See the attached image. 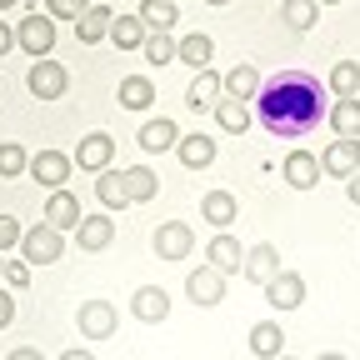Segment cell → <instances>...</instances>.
<instances>
[{
	"instance_id": "obj_1",
	"label": "cell",
	"mask_w": 360,
	"mask_h": 360,
	"mask_svg": "<svg viewBox=\"0 0 360 360\" xmlns=\"http://www.w3.org/2000/svg\"><path fill=\"white\" fill-rule=\"evenodd\" d=\"M326 110V85L315 80L310 70H281L260 80V96H255V120L276 135V141H300L321 125Z\"/></svg>"
},
{
	"instance_id": "obj_2",
	"label": "cell",
	"mask_w": 360,
	"mask_h": 360,
	"mask_svg": "<svg viewBox=\"0 0 360 360\" xmlns=\"http://www.w3.org/2000/svg\"><path fill=\"white\" fill-rule=\"evenodd\" d=\"M65 255V231H56V225H30V231L20 236V260L25 265H56Z\"/></svg>"
},
{
	"instance_id": "obj_3",
	"label": "cell",
	"mask_w": 360,
	"mask_h": 360,
	"mask_svg": "<svg viewBox=\"0 0 360 360\" xmlns=\"http://www.w3.org/2000/svg\"><path fill=\"white\" fill-rule=\"evenodd\" d=\"M15 45L30 56V60H45L56 51V20L45 15V11H30L20 25H15Z\"/></svg>"
},
{
	"instance_id": "obj_4",
	"label": "cell",
	"mask_w": 360,
	"mask_h": 360,
	"mask_svg": "<svg viewBox=\"0 0 360 360\" xmlns=\"http://www.w3.org/2000/svg\"><path fill=\"white\" fill-rule=\"evenodd\" d=\"M25 85H30V96L35 101H60L65 90H70V70L60 65V60H30V75H25Z\"/></svg>"
},
{
	"instance_id": "obj_5",
	"label": "cell",
	"mask_w": 360,
	"mask_h": 360,
	"mask_svg": "<svg viewBox=\"0 0 360 360\" xmlns=\"http://www.w3.org/2000/svg\"><path fill=\"white\" fill-rule=\"evenodd\" d=\"M150 250H155L160 260H186V255L195 250V231H191L186 220H160L155 236H150Z\"/></svg>"
},
{
	"instance_id": "obj_6",
	"label": "cell",
	"mask_w": 360,
	"mask_h": 360,
	"mask_svg": "<svg viewBox=\"0 0 360 360\" xmlns=\"http://www.w3.org/2000/svg\"><path fill=\"white\" fill-rule=\"evenodd\" d=\"M75 326H80V335H85V340H110V335H115V326H120V315H115V305H110V300H80Z\"/></svg>"
},
{
	"instance_id": "obj_7",
	"label": "cell",
	"mask_w": 360,
	"mask_h": 360,
	"mask_svg": "<svg viewBox=\"0 0 360 360\" xmlns=\"http://www.w3.org/2000/svg\"><path fill=\"white\" fill-rule=\"evenodd\" d=\"M70 165H75V160H70L65 150H35L25 175H30V180H40L45 191H65V180H70Z\"/></svg>"
},
{
	"instance_id": "obj_8",
	"label": "cell",
	"mask_w": 360,
	"mask_h": 360,
	"mask_svg": "<svg viewBox=\"0 0 360 360\" xmlns=\"http://www.w3.org/2000/svg\"><path fill=\"white\" fill-rule=\"evenodd\" d=\"M260 290H265L270 310H300L305 305V276L300 270H281V276H270Z\"/></svg>"
},
{
	"instance_id": "obj_9",
	"label": "cell",
	"mask_w": 360,
	"mask_h": 360,
	"mask_svg": "<svg viewBox=\"0 0 360 360\" xmlns=\"http://www.w3.org/2000/svg\"><path fill=\"white\" fill-rule=\"evenodd\" d=\"M80 170H90V175H101V170H110V160H115V141L105 130H90L85 141L75 146V155H70Z\"/></svg>"
},
{
	"instance_id": "obj_10",
	"label": "cell",
	"mask_w": 360,
	"mask_h": 360,
	"mask_svg": "<svg viewBox=\"0 0 360 360\" xmlns=\"http://www.w3.org/2000/svg\"><path fill=\"white\" fill-rule=\"evenodd\" d=\"M186 295H191L200 310H210V305L225 300V276H220L215 265H195L191 276H186Z\"/></svg>"
},
{
	"instance_id": "obj_11",
	"label": "cell",
	"mask_w": 360,
	"mask_h": 360,
	"mask_svg": "<svg viewBox=\"0 0 360 360\" xmlns=\"http://www.w3.org/2000/svg\"><path fill=\"white\" fill-rule=\"evenodd\" d=\"M281 175H285V186L290 191H315L321 186V155H310V150H290L285 155V165H281Z\"/></svg>"
},
{
	"instance_id": "obj_12",
	"label": "cell",
	"mask_w": 360,
	"mask_h": 360,
	"mask_svg": "<svg viewBox=\"0 0 360 360\" xmlns=\"http://www.w3.org/2000/svg\"><path fill=\"white\" fill-rule=\"evenodd\" d=\"M205 265H215L220 276H236V270L245 265V245H240L231 231H215L210 245H205Z\"/></svg>"
},
{
	"instance_id": "obj_13",
	"label": "cell",
	"mask_w": 360,
	"mask_h": 360,
	"mask_svg": "<svg viewBox=\"0 0 360 360\" xmlns=\"http://www.w3.org/2000/svg\"><path fill=\"white\" fill-rule=\"evenodd\" d=\"M281 270H285V265H281V250L270 245V240H260V245H250V250H245V265H240V276H245L250 285H265L270 276H281Z\"/></svg>"
},
{
	"instance_id": "obj_14",
	"label": "cell",
	"mask_w": 360,
	"mask_h": 360,
	"mask_svg": "<svg viewBox=\"0 0 360 360\" xmlns=\"http://www.w3.org/2000/svg\"><path fill=\"white\" fill-rule=\"evenodd\" d=\"M110 240H115V220H110V210L80 215V225H75V245H80V250H105Z\"/></svg>"
},
{
	"instance_id": "obj_15",
	"label": "cell",
	"mask_w": 360,
	"mask_h": 360,
	"mask_svg": "<svg viewBox=\"0 0 360 360\" xmlns=\"http://www.w3.org/2000/svg\"><path fill=\"white\" fill-rule=\"evenodd\" d=\"M321 170L326 175H335V180H350L355 170H360V141H335L326 146V155H321Z\"/></svg>"
},
{
	"instance_id": "obj_16",
	"label": "cell",
	"mask_w": 360,
	"mask_h": 360,
	"mask_svg": "<svg viewBox=\"0 0 360 360\" xmlns=\"http://www.w3.org/2000/svg\"><path fill=\"white\" fill-rule=\"evenodd\" d=\"M130 315L135 321H146V326H160L165 315H170V295H165V285H141L130 295Z\"/></svg>"
},
{
	"instance_id": "obj_17",
	"label": "cell",
	"mask_w": 360,
	"mask_h": 360,
	"mask_svg": "<svg viewBox=\"0 0 360 360\" xmlns=\"http://www.w3.org/2000/svg\"><path fill=\"white\" fill-rule=\"evenodd\" d=\"M175 60L191 65V70H210V60H215V40H210L205 30L180 35V40H175Z\"/></svg>"
},
{
	"instance_id": "obj_18",
	"label": "cell",
	"mask_w": 360,
	"mask_h": 360,
	"mask_svg": "<svg viewBox=\"0 0 360 360\" xmlns=\"http://www.w3.org/2000/svg\"><path fill=\"white\" fill-rule=\"evenodd\" d=\"M175 160L186 165V170H205L210 160H215V141L205 130H191V135H180L175 141Z\"/></svg>"
},
{
	"instance_id": "obj_19",
	"label": "cell",
	"mask_w": 360,
	"mask_h": 360,
	"mask_svg": "<svg viewBox=\"0 0 360 360\" xmlns=\"http://www.w3.org/2000/svg\"><path fill=\"white\" fill-rule=\"evenodd\" d=\"M110 20H115L110 6H85L80 20H75V40H80V45H101V40H110Z\"/></svg>"
},
{
	"instance_id": "obj_20",
	"label": "cell",
	"mask_w": 360,
	"mask_h": 360,
	"mask_svg": "<svg viewBox=\"0 0 360 360\" xmlns=\"http://www.w3.org/2000/svg\"><path fill=\"white\" fill-rule=\"evenodd\" d=\"M225 96V75L220 70H195L191 90H186V105L191 110H215V101Z\"/></svg>"
},
{
	"instance_id": "obj_21",
	"label": "cell",
	"mask_w": 360,
	"mask_h": 360,
	"mask_svg": "<svg viewBox=\"0 0 360 360\" xmlns=\"http://www.w3.org/2000/svg\"><path fill=\"white\" fill-rule=\"evenodd\" d=\"M141 150H150V155H160V150H175V141H180V125L170 120V115H155V120H146L141 125Z\"/></svg>"
},
{
	"instance_id": "obj_22",
	"label": "cell",
	"mask_w": 360,
	"mask_h": 360,
	"mask_svg": "<svg viewBox=\"0 0 360 360\" xmlns=\"http://www.w3.org/2000/svg\"><path fill=\"white\" fill-rule=\"evenodd\" d=\"M200 215L215 225V231H231V225H236V215H240V200H236L231 191H205V200H200Z\"/></svg>"
},
{
	"instance_id": "obj_23",
	"label": "cell",
	"mask_w": 360,
	"mask_h": 360,
	"mask_svg": "<svg viewBox=\"0 0 360 360\" xmlns=\"http://www.w3.org/2000/svg\"><path fill=\"white\" fill-rule=\"evenodd\" d=\"M80 200L70 191H51V200H45V225H56V231H75L80 225Z\"/></svg>"
},
{
	"instance_id": "obj_24",
	"label": "cell",
	"mask_w": 360,
	"mask_h": 360,
	"mask_svg": "<svg viewBox=\"0 0 360 360\" xmlns=\"http://www.w3.org/2000/svg\"><path fill=\"white\" fill-rule=\"evenodd\" d=\"M96 200H101V210H125L130 205V195H125V170H101L96 175Z\"/></svg>"
},
{
	"instance_id": "obj_25",
	"label": "cell",
	"mask_w": 360,
	"mask_h": 360,
	"mask_svg": "<svg viewBox=\"0 0 360 360\" xmlns=\"http://www.w3.org/2000/svg\"><path fill=\"white\" fill-rule=\"evenodd\" d=\"M115 101H120L125 110H150V105H155V85H150V75H125L120 90H115Z\"/></svg>"
},
{
	"instance_id": "obj_26",
	"label": "cell",
	"mask_w": 360,
	"mask_h": 360,
	"mask_svg": "<svg viewBox=\"0 0 360 360\" xmlns=\"http://www.w3.org/2000/svg\"><path fill=\"white\" fill-rule=\"evenodd\" d=\"M250 350H255L260 360L285 355V330H281L276 321H255V326H250Z\"/></svg>"
},
{
	"instance_id": "obj_27",
	"label": "cell",
	"mask_w": 360,
	"mask_h": 360,
	"mask_svg": "<svg viewBox=\"0 0 360 360\" xmlns=\"http://www.w3.org/2000/svg\"><path fill=\"white\" fill-rule=\"evenodd\" d=\"M146 20L141 15H115L110 20V45H115V51H141V45H146Z\"/></svg>"
},
{
	"instance_id": "obj_28",
	"label": "cell",
	"mask_w": 360,
	"mask_h": 360,
	"mask_svg": "<svg viewBox=\"0 0 360 360\" xmlns=\"http://www.w3.org/2000/svg\"><path fill=\"white\" fill-rule=\"evenodd\" d=\"M225 96L231 101H255L260 96V70L250 60H240L236 70H225Z\"/></svg>"
},
{
	"instance_id": "obj_29",
	"label": "cell",
	"mask_w": 360,
	"mask_h": 360,
	"mask_svg": "<svg viewBox=\"0 0 360 360\" xmlns=\"http://www.w3.org/2000/svg\"><path fill=\"white\" fill-rule=\"evenodd\" d=\"M155 191H160V175H155L150 165H130V170H125V195H130V205L155 200Z\"/></svg>"
},
{
	"instance_id": "obj_30",
	"label": "cell",
	"mask_w": 360,
	"mask_h": 360,
	"mask_svg": "<svg viewBox=\"0 0 360 360\" xmlns=\"http://www.w3.org/2000/svg\"><path fill=\"white\" fill-rule=\"evenodd\" d=\"M250 120H255V115H250V105H245V101H231V96H220V101H215V125H220V130L245 135V130H250Z\"/></svg>"
},
{
	"instance_id": "obj_31",
	"label": "cell",
	"mask_w": 360,
	"mask_h": 360,
	"mask_svg": "<svg viewBox=\"0 0 360 360\" xmlns=\"http://www.w3.org/2000/svg\"><path fill=\"white\" fill-rule=\"evenodd\" d=\"M326 120H330V130L340 135V141H360V96L355 101H335Z\"/></svg>"
},
{
	"instance_id": "obj_32",
	"label": "cell",
	"mask_w": 360,
	"mask_h": 360,
	"mask_svg": "<svg viewBox=\"0 0 360 360\" xmlns=\"http://www.w3.org/2000/svg\"><path fill=\"white\" fill-rule=\"evenodd\" d=\"M326 85H330L335 101H355V96H360V65H355V60H335Z\"/></svg>"
},
{
	"instance_id": "obj_33",
	"label": "cell",
	"mask_w": 360,
	"mask_h": 360,
	"mask_svg": "<svg viewBox=\"0 0 360 360\" xmlns=\"http://www.w3.org/2000/svg\"><path fill=\"white\" fill-rule=\"evenodd\" d=\"M146 20V30H175L180 11H175V0H141V11H135Z\"/></svg>"
},
{
	"instance_id": "obj_34",
	"label": "cell",
	"mask_w": 360,
	"mask_h": 360,
	"mask_svg": "<svg viewBox=\"0 0 360 360\" xmlns=\"http://www.w3.org/2000/svg\"><path fill=\"white\" fill-rule=\"evenodd\" d=\"M281 20L290 30H310L321 20V0H281Z\"/></svg>"
},
{
	"instance_id": "obj_35",
	"label": "cell",
	"mask_w": 360,
	"mask_h": 360,
	"mask_svg": "<svg viewBox=\"0 0 360 360\" xmlns=\"http://www.w3.org/2000/svg\"><path fill=\"white\" fill-rule=\"evenodd\" d=\"M30 170V150L20 141H0V180H15Z\"/></svg>"
},
{
	"instance_id": "obj_36",
	"label": "cell",
	"mask_w": 360,
	"mask_h": 360,
	"mask_svg": "<svg viewBox=\"0 0 360 360\" xmlns=\"http://www.w3.org/2000/svg\"><path fill=\"white\" fill-rule=\"evenodd\" d=\"M141 51H146L150 65H175V35H170V30H150Z\"/></svg>"
},
{
	"instance_id": "obj_37",
	"label": "cell",
	"mask_w": 360,
	"mask_h": 360,
	"mask_svg": "<svg viewBox=\"0 0 360 360\" xmlns=\"http://www.w3.org/2000/svg\"><path fill=\"white\" fill-rule=\"evenodd\" d=\"M20 236H25V225L15 215H0V255L6 250H20Z\"/></svg>"
},
{
	"instance_id": "obj_38",
	"label": "cell",
	"mask_w": 360,
	"mask_h": 360,
	"mask_svg": "<svg viewBox=\"0 0 360 360\" xmlns=\"http://www.w3.org/2000/svg\"><path fill=\"white\" fill-rule=\"evenodd\" d=\"M85 6H90V0H45V15H51V20H80Z\"/></svg>"
},
{
	"instance_id": "obj_39",
	"label": "cell",
	"mask_w": 360,
	"mask_h": 360,
	"mask_svg": "<svg viewBox=\"0 0 360 360\" xmlns=\"http://www.w3.org/2000/svg\"><path fill=\"white\" fill-rule=\"evenodd\" d=\"M0 281H6L11 290H25V285H30V265H25V260H6V270H0Z\"/></svg>"
},
{
	"instance_id": "obj_40",
	"label": "cell",
	"mask_w": 360,
	"mask_h": 360,
	"mask_svg": "<svg viewBox=\"0 0 360 360\" xmlns=\"http://www.w3.org/2000/svg\"><path fill=\"white\" fill-rule=\"evenodd\" d=\"M11 321H15V295H11V285H0V330Z\"/></svg>"
},
{
	"instance_id": "obj_41",
	"label": "cell",
	"mask_w": 360,
	"mask_h": 360,
	"mask_svg": "<svg viewBox=\"0 0 360 360\" xmlns=\"http://www.w3.org/2000/svg\"><path fill=\"white\" fill-rule=\"evenodd\" d=\"M11 51H15V25L0 20V56H11Z\"/></svg>"
},
{
	"instance_id": "obj_42",
	"label": "cell",
	"mask_w": 360,
	"mask_h": 360,
	"mask_svg": "<svg viewBox=\"0 0 360 360\" xmlns=\"http://www.w3.org/2000/svg\"><path fill=\"white\" fill-rule=\"evenodd\" d=\"M6 360H45V355H40V350H35V345H20V350H11V355H6Z\"/></svg>"
},
{
	"instance_id": "obj_43",
	"label": "cell",
	"mask_w": 360,
	"mask_h": 360,
	"mask_svg": "<svg viewBox=\"0 0 360 360\" xmlns=\"http://www.w3.org/2000/svg\"><path fill=\"white\" fill-rule=\"evenodd\" d=\"M345 195H350V205H360V170L345 180Z\"/></svg>"
},
{
	"instance_id": "obj_44",
	"label": "cell",
	"mask_w": 360,
	"mask_h": 360,
	"mask_svg": "<svg viewBox=\"0 0 360 360\" xmlns=\"http://www.w3.org/2000/svg\"><path fill=\"white\" fill-rule=\"evenodd\" d=\"M60 360H96V355H90V350H85V345H75V350H65V355H60Z\"/></svg>"
},
{
	"instance_id": "obj_45",
	"label": "cell",
	"mask_w": 360,
	"mask_h": 360,
	"mask_svg": "<svg viewBox=\"0 0 360 360\" xmlns=\"http://www.w3.org/2000/svg\"><path fill=\"white\" fill-rule=\"evenodd\" d=\"M315 360H345V355L340 350H326V355H315Z\"/></svg>"
},
{
	"instance_id": "obj_46",
	"label": "cell",
	"mask_w": 360,
	"mask_h": 360,
	"mask_svg": "<svg viewBox=\"0 0 360 360\" xmlns=\"http://www.w3.org/2000/svg\"><path fill=\"white\" fill-rule=\"evenodd\" d=\"M11 6H20V0H0V11H11Z\"/></svg>"
},
{
	"instance_id": "obj_47",
	"label": "cell",
	"mask_w": 360,
	"mask_h": 360,
	"mask_svg": "<svg viewBox=\"0 0 360 360\" xmlns=\"http://www.w3.org/2000/svg\"><path fill=\"white\" fill-rule=\"evenodd\" d=\"M205 6H231V0H205Z\"/></svg>"
},
{
	"instance_id": "obj_48",
	"label": "cell",
	"mask_w": 360,
	"mask_h": 360,
	"mask_svg": "<svg viewBox=\"0 0 360 360\" xmlns=\"http://www.w3.org/2000/svg\"><path fill=\"white\" fill-rule=\"evenodd\" d=\"M321 6H340V0H321Z\"/></svg>"
},
{
	"instance_id": "obj_49",
	"label": "cell",
	"mask_w": 360,
	"mask_h": 360,
	"mask_svg": "<svg viewBox=\"0 0 360 360\" xmlns=\"http://www.w3.org/2000/svg\"><path fill=\"white\" fill-rule=\"evenodd\" d=\"M276 360H295V355H276Z\"/></svg>"
},
{
	"instance_id": "obj_50",
	"label": "cell",
	"mask_w": 360,
	"mask_h": 360,
	"mask_svg": "<svg viewBox=\"0 0 360 360\" xmlns=\"http://www.w3.org/2000/svg\"><path fill=\"white\" fill-rule=\"evenodd\" d=\"M0 270H6V255H0Z\"/></svg>"
}]
</instances>
